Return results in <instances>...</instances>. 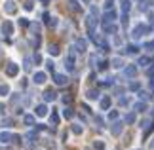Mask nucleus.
Segmentation results:
<instances>
[{
    "label": "nucleus",
    "instance_id": "nucleus-52",
    "mask_svg": "<svg viewBox=\"0 0 154 150\" xmlns=\"http://www.w3.org/2000/svg\"><path fill=\"white\" fill-rule=\"evenodd\" d=\"M0 55H2V47H0Z\"/></svg>",
    "mask_w": 154,
    "mask_h": 150
},
{
    "label": "nucleus",
    "instance_id": "nucleus-2",
    "mask_svg": "<svg viewBox=\"0 0 154 150\" xmlns=\"http://www.w3.org/2000/svg\"><path fill=\"white\" fill-rule=\"evenodd\" d=\"M146 32H149V27H146L145 23H137V25L133 27V31H131V36L137 40V38H141V36H145Z\"/></svg>",
    "mask_w": 154,
    "mask_h": 150
},
{
    "label": "nucleus",
    "instance_id": "nucleus-6",
    "mask_svg": "<svg viewBox=\"0 0 154 150\" xmlns=\"http://www.w3.org/2000/svg\"><path fill=\"white\" fill-rule=\"evenodd\" d=\"M53 82H55V86H67L69 84V78H67V74H53Z\"/></svg>",
    "mask_w": 154,
    "mask_h": 150
},
{
    "label": "nucleus",
    "instance_id": "nucleus-13",
    "mask_svg": "<svg viewBox=\"0 0 154 150\" xmlns=\"http://www.w3.org/2000/svg\"><path fill=\"white\" fill-rule=\"evenodd\" d=\"M124 74H126L128 78H133L135 74H137V67H135V65H128V67H124Z\"/></svg>",
    "mask_w": 154,
    "mask_h": 150
},
{
    "label": "nucleus",
    "instance_id": "nucleus-27",
    "mask_svg": "<svg viewBox=\"0 0 154 150\" xmlns=\"http://www.w3.org/2000/svg\"><path fill=\"white\" fill-rule=\"evenodd\" d=\"M48 51H50V55H53V57H55V55H59V47H57L55 44H50Z\"/></svg>",
    "mask_w": 154,
    "mask_h": 150
},
{
    "label": "nucleus",
    "instance_id": "nucleus-32",
    "mask_svg": "<svg viewBox=\"0 0 154 150\" xmlns=\"http://www.w3.org/2000/svg\"><path fill=\"white\" fill-rule=\"evenodd\" d=\"M118 105H120V106H128L129 105V97H120V99H118Z\"/></svg>",
    "mask_w": 154,
    "mask_h": 150
},
{
    "label": "nucleus",
    "instance_id": "nucleus-12",
    "mask_svg": "<svg viewBox=\"0 0 154 150\" xmlns=\"http://www.w3.org/2000/svg\"><path fill=\"white\" fill-rule=\"evenodd\" d=\"M110 105H112V99L109 97V95H105V97L99 101V106H101V110H109Z\"/></svg>",
    "mask_w": 154,
    "mask_h": 150
},
{
    "label": "nucleus",
    "instance_id": "nucleus-7",
    "mask_svg": "<svg viewBox=\"0 0 154 150\" xmlns=\"http://www.w3.org/2000/svg\"><path fill=\"white\" fill-rule=\"evenodd\" d=\"M74 50L78 51V53H84V51L88 50V42H86L84 38H78V40L74 42Z\"/></svg>",
    "mask_w": 154,
    "mask_h": 150
},
{
    "label": "nucleus",
    "instance_id": "nucleus-17",
    "mask_svg": "<svg viewBox=\"0 0 154 150\" xmlns=\"http://www.w3.org/2000/svg\"><path fill=\"white\" fill-rule=\"evenodd\" d=\"M55 97H57V93L53 91V89L44 91V101H46V103H51V101H55Z\"/></svg>",
    "mask_w": 154,
    "mask_h": 150
},
{
    "label": "nucleus",
    "instance_id": "nucleus-24",
    "mask_svg": "<svg viewBox=\"0 0 154 150\" xmlns=\"http://www.w3.org/2000/svg\"><path fill=\"white\" fill-rule=\"evenodd\" d=\"M137 65H141V67H149V65H152L150 63V57H139Z\"/></svg>",
    "mask_w": 154,
    "mask_h": 150
},
{
    "label": "nucleus",
    "instance_id": "nucleus-51",
    "mask_svg": "<svg viewBox=\"0 0 154 150\" xmlns=\"http://www.w3.org/2000/svg\"><path fill=\"white\" fill-rule=\"evenodd\" d=\"M150 150H154V139H152V142H150Z\"/></svg>",
    "mask_w": 154,
    "mask_h": 150
},
{
    "label": "nucleus",
    "instance_id": "nucleus-20",
    "mask_svg": "<svg viewBox=\"0 0 154 150\" xmlns=\"http://www.w3.org/2000/svg\"><path fill=\"white\" fill-rule=\"evenodd\" d=\"M86 97L90 99V101H95V99H99V91H97V89H88Z\"/></svg>",
    "mask_w": 154,
    "mask_h": 150
},
{
    "label": "nucleus",
    "instance_id": "nucleus-15",
    "mask_svg": "<svg viewBox=\"0 0 154 150\" xmlns=\"http://www.w3.org/2000/svg\"><path fill=\"white\" fill-rule=\"evenodd\" d=\"M103 31H105V34H114L116 32V25L114 23H103Z\"/></svg>",
    "mask_w": 154,
    "mask_h": 150
},
{
    "label": "nucleus",
    "instance_id": "nucleus-42",
    "mask_svg": "<svg viewBox=\"0 0 154 150\" xmlns=\"http://www.w3.org/2000/svg\"><path fill=\"white\" fill-rule=\"evenodd\" d=\"M106 67H109V61H99V67H97V69H99V70H105Z\"/></svg>",
    "mask_w": 154,
    "mask_h": 150
},
{
    "label": "nucleus",
    "instance_id": "nucleus-19",
    "mask_svg": "<svg viewBox=\"0 0 154 150\" xmlns=\"http://www.w3.org/2000/svg\"><path fill=\"white\" fill-rule=\"evenodd\" d=\"M126 53H128V55H137V53H139V46H135V44L126 46Z\"/></svg>",
    "mask_w": 154,
    "mask_h": 150
},
{
    "label": "nucleus",
    "instance_id": "nucleus-5",
    "mask_svg": "<svg viewBox=\"0 0 154 150\" xmlns=\"http://www.w3.org/2000/svg\"><path fill=\"white\" fill-rule=\"evenodd\" d=\"M86 27H88V31H95V27H97V15H88L86 17Z\"/></svg>",
    "mask_w": 154,
    "mask_h": 150
},
{
    "label": "nucleus",
    "instance_id": "nucleus-9",
    "mask_svg": "<svg viewBox=\"0 0 154 150\" xmlns=\"http://www.w3.org/2000/svg\"><path fill=\"white\" fill-rule=\"evenodd\" d=\"M46 80H48V76H46V72H42V70H40V72H34V76H32V82L38 84V86H42Z\"/></svg>",
    "mask_w": 154,
    "mask_h": 150
},
{
    "label": "nucleus",
    "instance_id": "nucleus-47",
    "mask_svg": "<svg viewBox=\"0 0 154 150\" xmlns=\"http://www.w3.org/2000/svg\"><path fill=\"white\" fill-rule=\"evenodd\" d=\"M146 72H149V78H154V67H150L149 70H146Z\"/></svg>",
    "mask_w": 154,
    "mask_h": 150
},
{
    "label": "nucleus",
    "instance_id": "nucleus-40",
    "mask_svg": "<svg viewBox=\"0 0 154 150\" xmlns=\"http://www.w3.org/2000/svg\"><path fill=\"white\" fill-rule=\"evenodd\" d=\"M19 27H31V23H29L25 17H21V19H19Z\"/></svg>",
    "mask_w": 154,
    "mask_h": 150
},
{
    "label": "nucleus",
    "instance_id": "nucleus-3",
    "mask_svg": "<svg viewBox=\"0 0 154 150\" xmlns=\"http://www.w3.org/2000/svg\"><path fill=\"white\" fill-rule=\"evenodd\" d=\"M4 70H6V76H10V78H15L17 74H19V65H15V63H8Z\"/></svg>",
    "mask_w": 154,
    "mask_h": 150
},
{
    "label": "nucleus",
    "instance_id": "nucleus-36",
    "mask_svg": "<svg viewBox=\"0 0 154 150\" xmlns=\"http://www.w3.org/2000/svg\"><path fill=\"white\" fill-rule=\"evenodd\" d=\"M32 61H34V59H29V57L25 59V65H23V67H25V70H31V67H32L31 63H32Z\"/></svg>",
    "mask_w": 154,
    "mask_h": 150
},
{
    "label": "nucleus",
    "instance_id": "nucleus-25",
    "mask_svg": "<svg viewBox=\"0 0 154 150\" xmlns=\"http://www.w3.org/2000/svg\"><path fill=\"white\" fill-rule=\"evenodd\" d=\"M8 93H10V86L8 84H2V86H0V97H6Z\"/></svg>",
    "mask_w": 154,
    "mask_h": 150
},
{
    "label": "nucleus",
    "instance_id": "nucleus-31",
    "mask_svg": "<svg viewBox=\"0 0 154 150\" xmlns=\"http://www.w3.org/2000/svg\"><path fill=\"white\" fill-rule=\"evenodd\" d=\"M143 47H145L146 51H154V40H150V42H145V46H143Z\"/></svg>",
    "mask_w": 154,
    "mask_h": 150
},
{
    "label": "nucleus",
    "instance_id": "nucleus-1",
    "mask_svg": "<svg viewBox=\"0 0 154 150\" xmlns=\"http://www.w3.org/2000/svg\"><path fill=\"white\" fill-rule=\"evenodd\" d=\"M36 141H38L36 131H29V133L25 135V145H23V148H25V150H34V145H36Z\"/></svg>",
    "mask_w": 154,
    "mask_h": 150
},
{
    "label": "nucleus",
    "instance_id": "nucleus-22",
    "mask_svg": "<svg viewBox=\"0 0 154 150\" xmlns=\"http://www.w3.org/2000/svg\"><path fill=\"white\" fill-rule=\"evenodd\" d=\"M146 109V105L143 103V101H137V103H133V110H137V112H143Z\"/></svg>",
    "mask_w": 154,
    "mask_h": 150
},
{
    "label": "nucleus",
    "instance_id": "nucleus-30",
    "mask_svg": "<svg viewBox=\"0 0 154 150\" xmlns=\"http://www.w3.org/2000/svg\"><path fill=\"white\" fill-rule=\"evenodd\" d=\"M63 116L70 120V118H72V116H74V112H72V109H70V106H67V109H65V110H63Z\"/></svg>",
    "mask_w": 154,
    "mask_h": 150
},
{
    "label": "nucleus",
    "instance_id": "nucleus-23",
    "mask_svg": "<svg viewBox=\"0 0 154 150\" xmlns=\"http://www.w3.org/2000/svg\"><path fill=\"white\" fill-rule=\"evenodd\" d=\"M23 122H25V125H34V116L32 114H25V116H23Z\"/></svg>",
    "mask_w": 154,
    "mask_h": 150
},
{
    "label": "nucleus",
    "instance_id": "nucleus-39",
    "mask_svg": "<svg viewBox=\"0 0 154 150\" xmlns=\"http://www.w3.org/2000/svg\"><path fill=\"white\" fill-rule=\"evenodd\" d=\"M139 87H141V86H139V82H131V84H129V89H131V91H137Z\"/></svg>",
    "mask_w": 154,
    "mask_h": 150
},
{
    "label": "nucleus",
    "instance_id": "nucleus-44",
    "mask_svg": "<svg viewBox=\"0 0 154 150\" xmlns=\"http://www.w3.org/2000/svg\"><path fill=\"white\" fill-rule=\"evenodd\" d=\"M139 99L146 101V99H149V93H146V91H139Z\"/></svg>",
    "mask_w": 154,
    "mask_h": 150
},
{
    "label": "nucleus",
    "instance_id": "nucleus-14",
    "mask_svg": "<svg viewBox=\"0 0 154 150\" xmlns=\"http://www.w3.org/2000/svg\"><path fill=\"white\" fill-rule=\"evenodd\" d=\"M122 129H124V122H114V124H112V127H110L112 135H116V137L122 133Z\"/></svg>",
    "mask_w": 154,
    "mask_h": 150
},
{
    "label": "nucleus",
    "instance_id": "nucleus-11",
    "mask_svg": "<svg viewBox=\"0 0 154 150\" xmlns=\"http://www.w3.org/2000/svg\"><path fill=\"white\" fill-rule=\"evenodd\" d=\"M116 21V11L106 10V14L103 15V23H114Z\"/></svg>",
    "mask_w": 154,
    "mask_h": 150
},
{
    "label": "nucleus",
    "instance_id": "nucleus-37",
    "mask_svg": "<svg viewBox=\"0 0 154 150\" xmlns=\"http://www.w3.org/2000/svg\"><path fill=\"white\" fill-rule=\"evenodd\" d=\"M32 8H34V2H32V0H27V2H25V10H27V11H31Z\"/></svg>",
    "mask_w": 154,
    "mask_h": 150
},
{
    "label": "nucleus",
    "instance_id": "nucleus-26",
    "mask_svg": "<svg viewBox=\"0 0 154 150\" xmlns=\"http://www.w3.org/2000/svg\"><path fill=\"white\" fill-rule=\"evenodd\" d=\"M69 8L72 10V11H80L82 8L78 6V2H76V0H69Z\"/></svg>",
    "mask_w": 154,
    "mask_h": 150
},
{
    "label": "nucleus",
    "instance_id": "nucleus-45",
    "mask_svg": "<svg viewBox=\"0 0 154 150\" xmlns=\"http://www.w3.org/2000/svg\"><path fill=\"white\" fill-rule=\"evenodd\" d=\"M32 59H34V63H36V65H38V63H42V55H40V53H36V55H34Z\"/></svg>",
    "mask_w": 154,
    "mask_h": 150
},
{
    "label": "nucleus",
    "instance_id": "nucleus-46",
    "mask_svg": "<svg viewBox=\"0 0 154 150\" xmlns=\"http://www.w3.org/2000/svg\"><path fill=\"white\" fill-rule=\"evenodd\" d=\"M70 101H72V99H70V95H63V103H65V105H69Z\"/></svg>",
    "mask_w": 154,
    "mask_h": 150
},
{
    "label": "nucleus",
    "instance_id": "nucleus-10",
    "mask_svg": "<svg viewBox=\"0 0 154 150\" xmlns=\"http://www.w3.org/2000/svg\"><path fill=\"white\" fill-rule=\"evenodd\" d=\"M2 32L6 36H11V34H14V25H11V21H4L2 23Z\"/></svg>",
    "mask_w": 154,
    "mask_h": 150
},
{
    "label": "nucleus",
    "instance_id": "nucleus-35",
    "mask_svg": "<svg viewBox=\"0 0 154 150\" xmlns=\"http://www.w3.org/2000/svg\"><path fill=\"white\" fill-rule=\"evenodd\" d=\"M93 146H95L97 150H105V142L103 141H95V142H93Z\"/></svg>",
    "mask_w": 154,
    "mask_h": 150
},
{
    "label": "nucleus",
    "instance_id": "nucleus-18",
    "mask_svg": "<svg viewBox=\"0 0 154 150\" xmlns=\"http://www.w3.org/2000/svg\"><path fill=\"white\" fill-rule=\"evenodd\" d=\"M120 10H122V14H128L131 10V0H120Z\"/></svg>",
    "mask_w": 154,
    "mask_h": 150
},
{
    "label": "nucleus",
    "instance_id": "nucleus-50",
    "mask_svg": "<svg viewBox=\"0 0 154 150\" xmlns=\"http://www.w3.org/2000/svg\"><path fill=\"white\" fill-rule=\"evenodd\" d=\"M2 112H4V105H2V103H0V114H2Z\"/></svg>",
    "mask_w": 154,
    "mask_h": 150
},
{
    "label": "nucleus",
    "instance_id": "nucleus-43",
    "mask_svg": "<svg viewBox=\"0 0 154 150\" xmlns=\"http://www.w3.org/2000/svg\"><path fill=\"white\" fill-rule=\"evenodd\" d=\"M118 118V110H110L109 112V120H116Z\"/></svg>",
    "mask_w": 154,
    "mask_h": 150
},
{
    "label": "nucleus",
    "instance_id": "nucleus-34",
    "mask_svg": "<svg viewBox=\"0 0 154 150\" xmlns=\"http://www.w3.org/2000/svg\"><path fill=\"white\" fill-rule=\"evenodd\" d=\"M50 120H51L53 125H57V124H59V114H57V112H51V118H50Z\"/></svg>",
    "mask_w": 154,
    "mask_h": 150
},
{
    "label": "nucleus",
    "instance_id": "nucleus-41",
    "mask_svg": "<svg viewBox=\"0 0 154 150\" xmlns=\"http://www.w3.org/2000/svg\"><path fill=\"white\" fill-rule=\"evenodd\" d=\"M31 29H32V32H40V25H38V23H31Z\"/></svg>",
    "mask_w": 154,
    "mask_h": 150
},
{
    "label": "nucleus",
    "instance_id": "nucleus-28",
    "mask_svg": "<svg viewBox=\"0 0 154 150\" xmlns=\"http://www.w3.org/2000/svg\"><path fill=\"white\" fill-rule=\"evenodd\" d=\"M124 122H126V124H133V122H135V112H129V114H126Z\"/></svg>",
    "mask_w": 154,
    "mask_h": 150
},
{
    "label": "nucleus",
    "instance_id": "nucleus-48",
    "mask_svg": "<svg viewBox=\"0 0 154 150\" xmlns=\"http://www.w3.org/2000/svg\"><path fill=\"white\" fill-rule=\"evenodd\" d=\"M2 125H6V127H10V125H11V120L8 118V120H4V122H2Z\"/></svg>",
    "mask_w": 154,
    "mask_h": 150
},
{
    "label": "nucleus",
    "instance_id": "nucleus-16",
    "mask_svg": "<svg viewBox=\"0 0 154 150\" xmlns=\"http://www.w3.org/2000/svg\"><path fill=\"white\" fill-rule=\"evenodd\" d=\"M34 114H36V116H40V118L46 116V114H48V106H46L44 103H42V105H38L36 109H34Z\"/></svg>",
    "mask_w": 154,
    "mask_h": 150
},
{
    "label": "nucleus",
    "instance_id": "nucleus-38",
    "mask_svg": "<svg viewBox=\"0 0 154 150\" xmlns=\"http://www.w3.org/2000/svg\"><path fill=\"white\" fill-rule=\"evenodd\" d=\"M114 6V0H105V10H112Z\"/></svg>",
    "mask_w": 154,
    "mask_h": 150
},
{
    "label": "nucleus",
    "instance_id": "nucleus-8",
    "mask_svg": "<svg viewBox=\"0 0 154 150\" xmlns=\"http://www.w3.org/2000/svg\"><path fill=\"white\" fill-rule=\"evenodd\" d=\"M14 137L15 135H11L10 131H2V133H0V142H2V145H10V142H14Z\"/></svg>",
    "mask_w": 154,
    "mask_h": 150
},
{
    "label": "nucleus",
    "instance_id": "nucleus-54",
    "mask_svg": "<svg viewBox=\"0 0 154 150\" xmlns=\"http://www.w3.org/2000/svg\"><path fill=\"white\" fill-rule=\"evenodd\" d=\"M42 2H48V0H42Z\"/></svg>",
    "mask_w": 154,
    "mask_h": 150
},
{
    "label": "nucleus",
    "instance_id": "nucleus-29",
    "mask_svg": "<svg viewBox=\"0 0 154 150\" xmlns=\"http://www.w3.org/2000/svg\"><path fill=\"white\" fill-rule=\"evenodd\" d=\"M70 131H72L74 135H82V131H84V129H82V125H78V124H74L72 127H70Z\"/></svg>",
    "mask_w": 154,
    "mask_h": 150
},
{
    "label": "nucleus",
    "instance_id": "nucleus-4",
    "mask_svg": "<svg viewBox=\"0 0 154 150\" xmlns=\"http://www.w3.org/2000/svg\"><path fill=\"white\" fill-rule=\"evenodd\" d=\"M2 8H4V14H8V15H14L15 11H17V6H15L14 0H6Z\"/></svg>",
    "mask_w": 154,
    "mask_h": 150
},
{
    "label": "nucleus",
    "instance_id": "nucleus-49",
    "mask_svg": "<svg viewBox=\"0 0 154 150\" xmlns=\"http://www.w3.org/2000/svg\"><path fill=\"white\" fill-rule=\"evenodd\" d=\"M149 87H150V91H154V78H150V82H149Z\"/></svg>",
    "mask_w": 154,
    "mask_h": 150
},
{
    "label": "nucleus",
    "instance_id": "nucleus-21",
    "mask_svg": "<svg viewBox=\"0 0 154 150\" xmlns=\"http://www.w3.org/2000/svg\"><path fill=\"white\" fill-rule=\"evenodd\" d=\"M110 65H112L114 69H122V67H124V61H122L120 57H114V59L110 61Z\"/></svg>",
    "mask_w": 154,
    "mask_h": 150
},
{
    "label": "nucleus",
    "instance_id": "nucleus-33",
    "mask_svg": "<svg viewBox=\"0 0 154 150\" xmlns=\"http://www.w3.org/2000/svg\"><path fill=\"white\" fill-rule=\"evenodd\" d=\"M46 69H48L50 72H53V69H55V63H53L51 59H48V61H46Z\"/></svg>",
    "mask_w": 154,
    "mask_h": 150
},
{
    "label": "nucleus",
    "instance_id": "nucleus-53",
    "mask_svg": "<svg viewBox=\"0 0 154 150\" xmlns=\"http://www.w3.org/2000/svg\"><path fill=\"white\" fill-rule=\"evenodd\" d=\"M84 2H90V0H84Z\"/></svg>",
    "mask_w": 154,
    "mask_h": 150
}]
</instances>
